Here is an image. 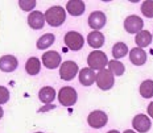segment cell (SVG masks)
I'll use <instances>...</instances> for the list:
<instances>
[{"instance_id": "1", "label": "cell", "mask_w": 153, "mask_h": 133, "mask_svg": "<svg viewBox=\"0 0 153 133\" xmlns=\"http://www.w3.org/2000/svg\"><path fill=\"white\" fill-rule=\"evenodd\" d=\"M66 20V12L65 8L56 5V7H50L45 12V21L50 27L56 28V27H61Z\"/></svg>"}, {"instance_id": "2", "label": "cell", "mask_w": 153, "mask_h": 133, "mask_svg": "<svg viewBox=\"0 0 153 133\" xmlns=\"http://www.w3.org/2000/svg\"><path fill=\"white\" fill-rule=\"evenodd\" d=\"M108 59L106 53H103L102 50H94L91 52L87 57V63H88V67L92 69V70H103L104 67L108 65Z\"/></svg>"}, {"instance_id": "3", "label": "cell", "mask_w": 153, "mask_h": 133, "mask_svg": "<svg viewBox=\"0 0 153 133\" xmlns=\"http://www.w3.org/2000/svg\"><path fill=\"white\" fill-rule=\"evenodd\" d=\"M63 41H65V45L69 47L70 50H74V52H78L83 47V44H85V40L82 37L81 33L78 32H68L63 37Z\"/></svg>"}, {"instance_id": "4", "label": "cell", "mask_w": 153, "mask_h": 133, "mask_svg": "<svg viewBox=\"0 0 153 133\" xmlns=\"http://www.w3.org/2000/svg\"><path fill=\"white\" fill-rule=\"evenodd\" d=\"M58 100L62 106L65 107H71L74 106L78 100V94L73 87H62L58 92Z\"/></svg>"}, {"instance_id": "5", "label": "cell", "mask_w": 153, "mask_h": 133, "mask_svg": "<svg viewBox=\"0 0 153 133\" xmlns=\"http://www.w3.org/2000/svg\"><path fill=\"white\" fill-rule=\"evenodd\" d=\"M115 83V78H114V74L111 72L108 69H103V70L98 71L97 74V84L100 90L103 91H107V90H111Z\"/></svg>"}, {"instance_id": "6", "label": "cell", "mask_w": 153, "mask_h": 133, "mask_svg": "<svg viewBox=\"0 0 153 133\" xmlns=\"http://www.w3.org/2000/svg\"><path fill=\"white\" fill-rule=\"evenodd\" d=\"M107 121H108L107 113L103 112V111H92L87 117L88 125H90L91 128H95V129L103 128V126L107 124Z\"/></svg>"}, {"instance_id": "7", "label": "cell", "mask_w": 153, "mask_h": 133, "mask_svg": "<svg viewBox=\"0 0 153 133\" xmlns=\"http://www.w3.org/2000/svg\"><path fill=\"white\" fill-rule=\"evenodd\" d=\"M76 74H78V65L73 61L63 62L59 67V77L63 81H71L75 78Z\"/></svg>"}, {"instance_id": "8", "label": "cell", "mask_w": 153, "mask_h": 133, "mask_svg": "<svg viewBox=\"0 0 153 133\" xmlns=\"http://www.w3.org/2000/svg\"><path fill=\"white\" fill-rule=\"evenodd\" d=\"M143 27H144V21L141 20V17L135 15H131L124 20V29H126L128 33H140L143 30Z\"/></svg>"}, {"instance_id": "9", "label": "cell", "mask_w": 153, "mask_h": 133, "mask_svg": "<svg viewBox=\"0 0 153 133\" xmlns=\"http://www.w3.org/2000/svg\"><path fill=\"white\" fill-rule=\"evenodd\" d=\"M42 58V63L46 69H57L59 65H61V55L57 52H53V50H49V52L44 53V55L41 57Z\"/></svg>"}, {"instance_id": "10", "label": "cell", "mask_w": 153, "mask_h": 133, "mask_svg": "<svg viewBox=\"0 0 153 133\" xmlns=\"http://www.w3.org/2000/svg\"><path fill=\"white\" fill-rule=\"evenodd\" d=\"M106 21H107L106 15L100 11H94L88 16V25H90V28H92L94 30L99 32V29H102V28L106 25Z\"/></svg>"}, {"instance_id": "11", "label": "cell", "mask_w": 153, "mask_h": 133, "mask_svg": "<svg viewBox=\"0 0 153 133\" xmlns=\"http://www.w3.org/2000/svg\"><path fill=\"white\" fill-rule=\"evenodd\" d=\"M132 125H133V128H135L137 132L145 133V132H148L149 129H151L152 123H151V120H149V117L146 115L140 113V115H136L135 117H133Z\"/></svg>"}, {"instance_id": "12", "label": "cell", "mask_w": 153, "mask_h": 133, "mask_svg": "<svg viewBox=\"0 0 153 133\" xmlns=\"http://www.w3.org/2000/svg\"><path fill=\"white\" fill-rule=\"evenodd\" d=\"M17 58L13 55H3L0 58V70L4 72H12L17 69Z\"/></svg>"}, {"instance_id": "13", "label": "cell", "mask_w": 153, "mask_h": 133, "mask_svg": "<svg viewBox=\"0 0 153 133\" xmlns=\"http://www.w3.org/2000/svg\"><path fill=\"white\" fill-rule=\"evenodd\" d=\"M28 24L32 29H41L45 24V15L38 11L30 12L28 16Z\"/></svg>"}, {"instance_id": "14", "label": "cell", "mask_w": 153, "mask_h": 133, "mask_svg": "<svg viewBox=\"0 0 153 133\" xmlns=\"http://www.w3.org/2000/svg\"><path fill=\"white\" fill-rule=\"evenodd\" d=\"M129 61L136 66H141L146 62V53L144 52V49L140 47H133L129 52Z\"/></svg>"}, {"instance_id": "15", "label": "cell", "mask_w": 153, "mask_h": 133, "mask_svg": "<svg viewBox=\"0 0 153 133\" xmlns=\"http://www.w3.org/2000/svg\"><path fill=\"white\" fill-rule=\"evenodd\" d=\"M79 82L83 86H91L94 82H97V74L92 69L87 67V69H82L79 71Z\"/></svg>"}, {"instance_id": "16", "label": "cell", "mask_w": 153, "mask_h": 133, "mask_svg": "<svg viewBox=\"0 0 153 133\" xmlns=\"http://www.w3.org/2000/svg\"><path fill=\"white\" fill-rule=\"evenodd\" d=\"M85 3L81 0H70L66 4V11L71 16H81L85 12Z\"/></svg>"}, {"instance_id": "17", "label": "cell", "mask_w": 153, "mask_h": 133, "mask_svg": "<svg viewBox=\"0 0 153 133\" xmlns=\"http://www.w3.org/2000/svg\"><path fill=\"white\" fill-rule=\"evenodd\" d=\"M87 42H88V45H90L91 47H94L95 50H98L99 47L103 46V44H104V36L100 33V32L94 30V32H91V33H88Z\"/></svg>"}, {"instance_id": "18", "label": "cell", "mask_w": 153, "mask_h": 133, "mask_svg": "<svg viewBox=\"0 0 153 133\" xmlns=\"http://www.w3.org/2000/svg\"><path fill=\"white\" fill-rule=\"evenodd\" d=\"M38 98H40V100L44 104H50L54 100V98H56V91H54L53 87H42L40 90V92H38Z\"/></svg>"}, {"instance_id": "19", "label": "cell", "mask_w": 153, "mask_h": 133, "mask_svg": "<svg viewBox=\"0 0 153 133\" xmlns=\"http://www.w3.org/2000/svg\"><path fill=\"white\" fill-rule=\"evenodd\" d=\"M135 42H136V45H137V47L143 49V47L148 46L149 44L152 42V34L149 33L148 30H141L140 33L136 34Z\"/></svg>"}, {"instance_id": "20", "label": "cell", "mask_w": 153, "mask_h": 133, "mask_svg": "<svg viewBox=\"0 0 153 133\" xmlns=\"http://www.w3.org/2000/svg\"><path fill=\"white\" fill-rule=\"evenodd\" d=\"M25 70L29 75H37L41 70V63L38 61V58L32 57V58L28 59L27 63H25Z\"/></svg>"}, {"instance_id": "21", "label": "cell", "mask_w": 153, "mask_h": 133, "mask_svg": "<svg viewBox=\"0 0 153 133\" xmlns=\"http://www.w3.org/2000/svg\"><path fill=\"white\" fill-rule=\"evenodd\" d=\"M54 40H56L54 34H52V33L44 34V36H41L40 38H38V41H37V49H40V50L48 49V47H50L53 45Z\"/></svg>"}, {"instance_id": "22", "label": "cell", "mask_w": 153, "mask_h": 133, "mask_svg": "<svg viewBox=\"0 0 153 133\" xmlns=\"http://www.w3.org/2000/svg\"><path fill=\"white\" fill-rule=\"evenodd\" d=\"M140 94H141L143 98L145 99H151L153 96V81L148 79V81H144L141 84H140Z\"/></svg>"}, {"instance_id": "23", "label": "cell", "mask_w": 153, "mask_h": 133, "mask_svg": "<svg viewBox=\"0 0 153 133\" xmlns=\"http://www.w3.org/2000/svg\"><path fill=\"white\" fill-rule=\"evenodd\" d=\"M108 70L112 72L114 75H117V77H120V75L124 74V71H126V67H124V65L120 61H117V59H112V61L108 62Z\"/></svg>"}, {"instance_id": "24", "label": "cell", "mask_w": 153, "mask_h": 133, "mask_svg": "<svg viewBox=\"0 0 153 133\" xmlns=\"http://www.w3.org/2000/svg\"><path fill=\"white\" fill-rule=\"evenodd\" d=\"M127 53H128V46L124 42H116L112 47V55L117 61H119V58H123L124 55H127Z\"/></svg>"}, {"instance_id": "25", "label": "cell", "mask_w": 153, "mask_h": 133, "mask_svg": "<svg viewBox=\"0 0 153 133\" xmlns=\"http://www.w3.org/2000/svg\"><path fill=\"white\" fill-rule=\"evenodd\" d=\"M141 12L145 17L153 18V1L152 0H146L141 4Z\"/></svg>"}, {"instance_id": "26", "label": "cell", "mask_w": 153, "mask_h": 133, "mask_svg": "<svg viewBox=\"0 0 153 133\" xmlns=\"http://www.w3.org/2000/svg\"><path fill=\"white\" fill-rule=\"evenodd\" d=\"M19 5H20V8L23 11H32V9L36 7V1L34 0H20Z\"/></svg>"}, {"instance_id": "27", "label": "cell", "mask_w": 153, "mask_h": 133, "mask_svg": "<svg viewBox=\"0 0 153 133\" xmlns=\"http://www.w3.org/2000/svg\"><path fill=\"white\" fill-rule=\"evenodd\" d=\"M9 100V91L5 87L0 86V104H4Z\"/></svg>"}, {"instance_id": "28", "label": "cell", "mask_w": 153, "mask_h": 133, "mask_svg": "<svg viewBox=\"0 0 153 133\" xmlns=\"http://www.w3.org/2000/svg\"><path fill=\"white\" fill-rule=\"evenodd\" d=\"M148 115L153 119V102L149 103V106H148Z\"/></svg>"}, {"instance_id": "29", "label": "cell", "mask_w": 153, "mask_h": 133, "mask_svg": "<svg viewBox=\"0 0 153 133\" xmlns=\"http://www.w3.org/2000/svg\"><path fill=\"white\" fill-rule=\"evenodd\" d=\"M123 133H136V132H133V131H131V129H127V131H124Z\"/></svg>"}, {"instance_id": "30", "label": "cell", "mask_w": 153, "mask_h": 133, "mask_svg": "<svg viewBox=\"0 0 153 133\" xmlns=\"http://www.w3.org/2000/svg\"><path fill=\"white\" fill-rule=\"evenodd\" d=\"M3 113H4V112H3V109H1V107H0V119H1V117H3Z\"/></svg>"}, {"instance_id": "31", "label": "cell", "mask_w": 153, "mask_h": 133, "mask_svg": "<svg viewBox=\"0 0 153 133\" xmlns=\"http://www.w3.org/2000/svg\"><path fill=\"white\" fill-rule=\"evenodd\" d=\"M107 133H120V132H117V131H115V129H112V131H110V132H107Z\"/></svg>"}, {"instance_id": "32", "label": "cell", "mask_w": 153, "mask_h": 133, "mask_svg": "<svg viewBox=\"0 0 153 133\" xmlns=\"http://www.w3.org/2000/svg\"><path fill=\"white\" fill-rule=\"evenodd\" d=\"M36 133H44V132H36Z\"/></svg>"}]
</instances>
